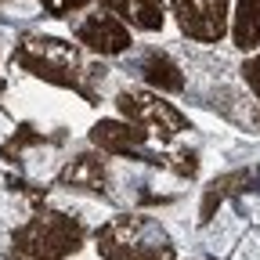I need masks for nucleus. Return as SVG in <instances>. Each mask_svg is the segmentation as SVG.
I'll list each match as a JSON object with an SVG mask.
<instances>
[{
	"instance_id": "nucleus-1",
	"label": "nucleus",
	"mask_w": 260,
	"mask_h": 260,
	"mask_svg": "<svg viewBox=\"0 0 260 260\" xmlns=\"http://www.w3.org/2000/svg\"><path fill=\"white\" fill-rule=\"evenodd\" d=\"M15 116H37V119H58L65 126H73V130H83L90 123V109L83 102H73V98H61L54 90H44L37 83H18L11 90V102Z\"/></svg>"
},
{
	"instance_id": "nucleus-2",
	"label": "nucleus",
	"mask_w": 260,
	"mask_h": 260,
	"mask_svg": "<svg viewBox=\"0 0 260 260\" xmlns=\"http://www.w3.org/2000/svg\"><path fill=\"white\" fill-rule=\"evenodd\" d=\"M235 232H239V220L224 210V213L213 220V228H210V239H206V242H210V253H224L228 242L235 239Z\"/></svg>"
},
{
	"instance_id": "nucleus-3",
	"label": "nucleus",
	"mask_w": 260,
	"mask_h": 260,
	"mask_svg": "<svg viewBox=\"0 0 260 260\" xmlns=\"http://www.w3.org/2000/svg\"><path fill=\"white\" fill-rule=\"evenodd\" d=\"M25 170H29V177H37V181L51 177V174L58 170V152H54V148H37V152H29V155H25Z\"/></svg>"
},
{
	"instance_id": "nucleus-4",
	"label": "nucleus",
	"mask_w": 260,
	"mask_h": 260,
	"mask_svg": "<svg viewBox=\"0 0 260 260\" xmlns=\"http://www.w3.org/2000/svg\"><path fill=\"white\" fill-rule=\"evenodd\" d=\"M239 40H242V47H249L253 40H260V0H242V25H239Z\"/></svg>"
},
{
	"instance_id": "nucleus-5",
	"label": "nucleus",
	"mask_w": 260,
	"mask_h": 260,
	"mask_svg": "<svg viewBox=\"0 0 260 260\" xmlns=\"http://www.w3.org/2000/svg\"><path fill=\"white\" fill-rule=\"evenodd\" d=\"M22 217H25V206L15 199V195H4V191H0V232L15 228Z\"/></svg>"
},
{
	"instance_id": "nucleus-6",
	"label": "nucleus",
	"mask_w": 260,
	"mask_h": 260,
	"mask_svg": "<svg viewBox=\"0 0 260 260\" xmlns=\"http://www.w3.org/2000/svg\"><path fill=\"white\" fill-rule=\"evenodd\" d=\"M58 203H61V206H69V210H80V213H83V220H90V224H98V220H105V217H109V210H105V206L87 203V199H65V195H58Z\"/></svg>"
},
{
	"instance_id": "nucleus-7",
	"label": "nucleus",
	"mask_w": 260,
	"mask_h": 260,
	"mask_svg": "<svg viewBox=\"0 0 260 260\" xmlns=\"http://www.w3.org/2000/svg\"><path fill=\"white\" fill-rule=\"evenodd\" d=\"M235 260H260V239H256V235H253V239H246Z\"/></svg>"
},
{
	"instance_id": "nucleus-8",
	"label": "nucleus",
	"mask_w": 260,
	"mask_h": 260,
	"mask_svg": "<svg viewBox=\"0 0 260 260\" xmlns=\"http://www.w3.org/2000/svg\"><path fill=\"white\" fill-rule=\"evenodd\" d=\"M11 15H18V18L37 15V0H11Z\"/></svg>"
},
{
	"instance_id": "nucleus-9",
	"label": "nucleus",
	"mask_w": 260,
	"mask_h": 260,
	"mask_svg": "<svg viewBox=\"0 0 260 260\" xmlns=\"http://www.w3.org/2000/svg\"><path fill=\"white\" fill-rule=\"evenodd\" d=\"M8 130H11V123H8L4 116H0V141H4V138H8Z\"/></svg>"
}]
</instances>
